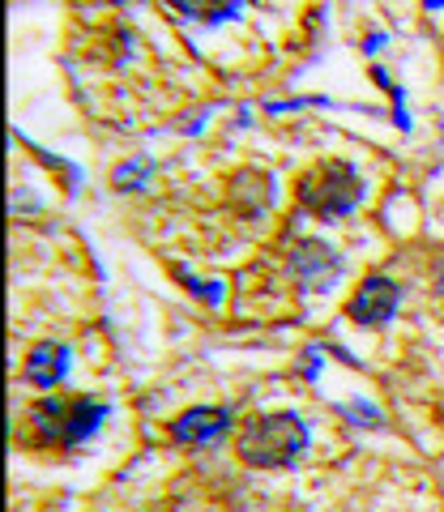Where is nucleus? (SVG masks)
<instances>
[{
    "instance_id": "nucleus-10",
    "label": "nucleus",
    "mask_w": 444,
    "mask_h": 512,
    "mask_svg": "<svg viewBox=\"0 0 444 512\" xmlns=\"http://www.w3.org/2000/svg\"><path fill=\"white\" fill-rule=\"evenodd\" d=\"M436 286H440V295H444V256L436 261Z\"/></svg>"
},
{
    "instance_id": "nucleus-9",
    "label": "nucleus",
    "mask_w": 444,
    "mask_h": 512,
    "mask_svg": "<svg viewBox=\"0 0 444 512\" xmlns=\"http://www.w3.org/2000/svg\"><path fill=\"white\" fill-rule=\"evenodd\" d=\"M150 171H154L150 163H137V167L129 163V167H120V171H116V188H124V192H129V184H141V180H146Z\"/></svg>"
},
{
    "instance_id": "nucleus-5",
    "label": "nucleus",
    "mask_w": 444,
    "mask_h": 512,
    "mask_svg": "<svg viewBox=\"0 0 444 512\" xmlns=\"http://www.w3.org/2000/svg\"><path fill=\"white\" fill-rule=\"evenodd\" d=\"M227 427H231V414L222 406H193V410H184L180 419H171V444H180V448L214 444L227 436Z\"/></svg>"
},
{
    "instance_id": "nucleus-8",
    "label": "nucleus",
    "mask_w": 444,
    "mask_h": 512,
    "mask_svg": "<svg viewBox=\"0 0 444 512\" xmlns=\"http://www.w3.org/2000/svg\"><path fill=\"white\" fill-rule=\"evenodd\" d=\"M167 5H171V9H180L184 18H197V22H222V18H231L240 0H167Z\"/></svg>"
},
{
    "instance_id": "nucleus-3",
    "label": "nucleus",
    "mask_w": 444,
    "mask_h": 512,
    "mask_svg": "<svg viewBox=\"0 0 444 512\" xmlns=\"http://www.w3.org/2000/svg\"><path fill=\"white\" fill-rule=\"evenodd\" d=\"M107 419V406L94 402V397H43L30 410V427H35V440L43 448H73L86 436L99 431V423Z\"/></svg>"
},
{
    "instance_id": "nucleus-4",
    "label": "nucleus",
    "mask_w": 444,
    "mask_h": 512,
    "mask_svg": "<svg viewBox=\"0 0 444 512\" xmlns=\"http://www.w3.org/2000/svg\"><path fill=\"white\" fill-rule=\"evenodd\" d=\"M398 299H402L398 282H389V278L372 274V278H363V282H359V291L351 295V303H346V316H351L355 325H368V329L389 325L393 312H398Z\"/></svg>"
},
{
    "instance_id": "nucleus-6",
    "label": "nucleus",
    "mask_w": 444,
    "mask_h": 512,
    "mask_svg": "<svg viewBox=\"0 0 444 512\" xmlns=\"http://www.w3.org/2000/svg\"><path fill=\"white\" fill-rule=\"evenodd\" d=\"M291 274L304 291H325L333 274H338V256H333V248L321 244V239H304V244L291 252Z\"/></svg>"
},
{
    "instance_id": "nucleus-1",
    "label": "nucleus",
    "mask_w": 444,
    "mask_h": 512,
    "mask_svg": "<svg viewBox=\"0 0 444 512\" xmlns=\"http://www.w3.org/2000/svg\"><path fill=\"white\" fill-rule=\"evenodd\" d=\"M308 448V427L299 414H257L248 419L244 431L235 436V453H240L244 466L252 470H282Z\"/></svg>"
},
{
    "instance_id": "nucleus-2",
    "label": "nucleus",
    "mask_w": 444,
    "mask_h": 512,
    "mask_svg": "<svg viewBox=\"0 0 444 512\" xmlns=\"http://www.w3.org/2000/svg\"><path fill=\"white\" fill-rule=\"evenodd\" d=\"M295 197H299V205H304L312 218L338 222V218H346L359 205L363 180L355 175L351 163H338V158H329V163H316V167H308L304 175H299Z\"/></svg>"
},
{
    "instance_id": "nucleus-11",
    "label": "nucleus",
    "mask_w": 444,
    "mask_h": 512,
    "mask_svg": "<svg viewBox=\"0 0 444 512\" xmlns=\"http://www.w3.org/2000/svg\"><path fill=\"white\" fill-rule=\"evenodd\" d=\"M423 5H427V9H444V0H423Z\"/></svg>"
},
{
    "instance_id": "nucleus-7",
    "label": "nucleus",
    "mask_w": 444,
    "mask_h": 512,
    "mask_svg": "<svg viewBox=\"0 0 444 512\" xmlns=\"http://www.w3.org/2000/svg\"><path fill=\"white\" fill-rule=\"evenodd\" d=\"M65 372H69V350L60 342H39L35 350H30L26 380L35 384V389H56V384L65 380Z\"/></svg>"
}]
</instances>
